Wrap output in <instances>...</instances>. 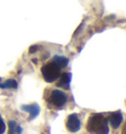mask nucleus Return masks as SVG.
Segmentation results:
<instances>
[{
	"mask_svg": "<svg viewBox=\"0 0 126 134\" xmlns=\"http://www.w3.org/2000/svg\"><path fill=\"white\" fill-rule=\"evenodd\" d=\"M58 82L56 84L57 87H61V88H69V84H70V81H71V74L68 73V72H65L60 75L58 79Z\"/></svg>",
	"mask_w": 126,
	"mask_h": 134,
	"instance_id": "nucleus-7",
	"label": "nucleus"
},
{
	"mask_svg": "<svg viewBox=\"0 0 126 134\" xmlns=\"http://www.w3.org/2000/svg\"><path fill=\"white\" fill-rule=\"evenodd\" d=\"M43 79L47 83H53L58 79L61 75V68L56 65L52 60L50 62L46 63L41 69Z\"/></svg>",
	"mask_w": 126,
	"mask_h": 134,
	"instance_id": "nucleus-2",
	"label": "nucleus"
},
{
	"mask_svg": "<svg viewBox=\"0 0 126 134\" xmlns=\"http://www.w3.org/2000/svg\"><path fill=\"white\" fill-rule=\"evenodd\" d=\"M6 130V125H5L3 119L1 118V115H0V134H3Z\"/></svg>",
	"mask_w": 126,
	"mask_h": 134,
	"instance_id": "nucleus-10",
	"label": "nucleus"
},
{
	"mask_svg": "<svg viewBox=\"0 0 126 134\" xmlns=\"http://www.w3.org/2000/svg\"><path fill=\"white\" fill-rule=\"evenodd\" d=\"M67 100V94L61 90H52L49 95V103L57 109H60L63 105H66Z\"/></svg>",
	"mask_w": 126,
	"mask_h": 134,
	"instance_id": "nucleus-3",
	"label": "nucleus"
},
{
	"mask_svg": "<svg viewBox=\"0 0 126 134\" xmlns=\"http://www.w3.org/2000/svg\"><path fill=\"white\" fill-rule=\"evenodd\" d=\"M52 61L62 69V68H65V67L68 65V63H69V59H68L67 57H65V56L55 55L54 57H53V59H52Z\"/></svg>",
	"mask_w": 126,
	"mask_h": 134,
	"instance_id": "nucleus-8",
	"label": "nucleus"
},
{
	"mask_svg": "<svg viewBox=\"0 0 126 134\" xmlns=\"http://www.w3.org/2000/svg\"><path fill=\"white\" fill-rule=\"evenodd\" d=\"M86 128L90 134H108L109 126L107 119L101 113H93L89 117Z\"/></svg>",
	"mask_w": 126,
	"mask_h": 134,
	"instance_id": "nucleus-1",
	"label": "nucleus"
},
{
	"mask_svg": "<svg viewBox=\"0 0 126 134\" xmlns=\"http://www.w3.org/2000/svg\"><path fill=\"white\" fill-rule=\"evenodd\" d=\"M38 50V46H33L30 47V53H34Z\"/></svg>",
	"mask_w": 126,
	"mask_h": 134,
	"instance_id": "nucleus-11",
	"label": "nucleus"
},
{
	"mask_svg": "<svg viewBox=\"0 0 126 134\" xmlns=\"http://www.w3.org/2000/svg\"><path fill=\"white\" fill-rule=\"evenodd\" d=\"M107 121L112 128L117 129L123 121V115H122L121 111H114V113H109Z\"/></svg>",
	"mask_w": 126,
	"mask_h": 134,
	"instance_id": "nucleus-5",
	"label": "nucleus"
},
{
	"mask_svg": "<svg viewBox=\"0 0 126 134\" xmlns=\"http://www.w3.org/2000/svg\"><path fill=\"white\" fill-rule=\"evenodd\" d=\"M66 128L72 133L78 132L81 128V121L77 113H72L66 120Z\"/></svg>",
	"mask_w": 126,
	"mask_h": 134,
	"instance_id": "nucleus-4",
	"label": "nucleus"
},
{
	"mask_svg": "<svg viewBox=\"0 0 126 134\" xmlns=\"http://www.w3.org/2000/svg\"><path fill=\"white\" fill-rule=\"evenodd\" d=\"M18 83L16 80L9 79L5 81L4 83H0V88L1 89H17Z\"/></svg>",
	"mask_w": 126,
	"mask_h": 134,
	"instance_id": "nucleus-9",
	"label": "nucleus"
},
{
	"mask_svg": "<svg viewBox=\"0 0 126 134\" xmlns=\"http://www.w3.org/2000/svg\"><path fill=\"white\" fill-rule=\"evenodd\" d=\"M22 109L30 113V115H31L30 120H31V119H34L35 117L38 116V114L39 113V111H41V109H39L38 105H37V104L23 105V107H22Z\"/></svg>",
	"mask_w": 126,
	"mask_h": 134,
	"instance_id": "nucleus-6",
	"label": "nucleus"
}]
</instances>
